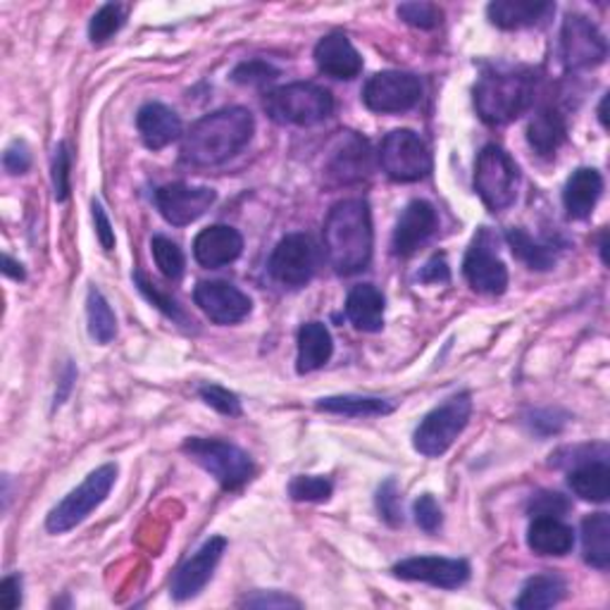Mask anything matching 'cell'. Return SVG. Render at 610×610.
Wrapping results in <instances>:
<instances>
[{"instance_id": "obj_51", "label": "cell", "mask_w": 610, "mask_h": 610, "mask_svg": "<svg viewBox=\"0 0 610 610\" xmlns=\"http://www.w3.org/2000/svg\"><path fill=\"white\" fill-rule=\"evenodd\" d=\"M449 279H451V270L443 256L431 258L420 272V281H425V285H446Z\"/></svg>"}, {"instance_id": "obj_52", "label": "cell", "mask_w": 610, "mask_h": 610, "mask_svg": "<svg viewBox=\"0 0 610 610\" xmlns=\"http://www.w3.org/2000/svg\"><path fill=\"white\" fill-rule=\"evenodd\" d=\"M74 379H77V370H74V365L69 363V365L65 367V375H63V379H61V382H63V384H61L63 389L55 394V406H61L63 400L67 398V394H69V389H72V382H74Z\"/></svg>"}, {"instance_id": "obj_13", "label": "cell", "mask_w": 610, "mask_h": 610, "mask_svg": "<svg viewBox=\"0 0 610 610\" xmlns=\"http://www.w3.org/2000/svg\"><path fill=\"white\" fill-rule=\"evenodd\" d=\"M318 248L306 234H289L270 258V275L285 289H301L315 275Z\"/></svg>"}, {"instance_id": "obj_29", "label": "cell", "mask_w": 610, "mask_h": 610, "mask_svg": "<svg viewBox=\"0 0 610 610\" xmlns=\"http://www.w3.org/2000/svg\"><path fill=\"white\" fill-rule=\"evenodd\" d=\"M315 408L320 413H332V415H344V418H379V415H389L394 410V404L386 398L377 396H327L320 398Z\"/></svg>"}, {"instance_id": "obj_15", "label": "cell", "mask_w": 610, "mask_h": 610, "mask_svg": "<svg viewBox=\"0 0 610 610\" xmlns=\"http://www.w3.org/2000/svg\"><path fill=\"white\" fill-rule=\"evenodd\" d=\"M392 572L408 582H425L439 589H458L470 579V563L463 558L415 556L396 563Z\"/></svg>"}, {"instance_id": "obj_18", "label": "cell", "mask_w": 610, "mask_h": 610, "mask_svg": "<svg viewBox=\"0 0 610 610\" xmlns=\"http://www.w3.org/2000/svg\"><path fill=\"white\" fill-rule=\"evenodd\" d=\"M437 225H439V217H437L435 205L427 201H410L406 205V211L400 213V217L396 222V229H394L392 248L396 256H400V258L413 256V253L437 232Z\"/></svg>"}, {"instance_id": "obj_17", "label": "cell", "mask_w": 610, "mask_h": 610, "mask_svg": "<svg viewBox=\"0 0 610 610\" xmlns=\"http://www.w3.org/2000/svg\"><path fill=\"white\" fill-rule=\"evenodd\" d=\"M193 301L215 324H236L250 315V299L229 281H201Z\"/></svg>"}, {"instance_id": "obj_10", "label": "cell", "mask_w": 610, "mask_h": 610, "mask_svg": "<svg viewBox=\"0 0 610 610\" xmlns=\"http://www.w3.org/2000/svg\"><path fill=\"white\" fill-rule=\"evenodd\" d=\"M496 244V236L482 227L474 234L463 260V275L468 285L474 291L489 296H501L509 289V267L501 260Z\"/></svg>"}, {"instance_id": "obj_53", "label": "cell", "mask_w": 610, "mask_h": 610, "mask_svg": "<svg viewBox=\"0 0 610 610\" xmlns=\"http://www.w3.org/2000/svg\"><path fill=\"white\" fill-rule=\"evenodd\" d=\"M3 275H6V277H12V279H18V281H22V279L26 277L22 263L12 260L10 256H3Z\"/></svg>"}, {"instance_id": "obj_43", "label": "cell", "mask_w": 610, "mask_h": 610, "mask_svg": "<svg viewBox=\"0 0 610 610\" xmlns=\"http://www.w3.org/2000/svg\"><path fill=\"white\" fill-rule=\"evenodd\" d=\"M527 511L532 517H563L570 511V501L558 491H539L529 499Z\"/></svg>"}, {"instance_id": "obj_47", "label": "cell", "mask_w": 610, "mask_h": 610, "mask_svg": "<svg viewBox=\"0 0 610 610\" xmlns=\"http://www.w3.org/2000/svg\"><path fill=\"white\" fill-rule=\"evenodd\" d=\"M3 168L10 174H24L29 168H32V151L24 141H12L6 153H3Z\"/></svg>"}, {"instance_id": "obj_12", "label": "cell", "mask_w": 610, "mask_h": 610, "mask_svg": "<svg viewBox=\"0 0 610 610\" xmlns=\"http://www.w3.org/2000/svg\"><path fill=\"white\" fill-rule=\"evenodd\" d=\"M422 98V82L410 72H379L363 88V100L372 113H406Z\"/></svg>"}, {"instance_id": "obj_26", "label": "cell", "mask_w": 610, "mask_h": 610, "mask_svg": "<svg viewBox=\"0 0 610 610\" xmlns=\"http://www.w3.org/2000/svg\"><path fill=\"white\" fill-rule=\"evenodd\" d=\"M384 293L375 285L353 287L346 299V318L361 332H379L384 327Z\"/></svg>"}, {"instance_id": "obj_38", "label": "cell", "mask_w": 610, "mask_h": 610, "mask_svg": "<svg viewBox=\"0 0 610 610\" xmlns=\"http://www.w3.org/2000/svg\"><path fill=\"white\" fill-rule=\"evenodd\" d=\"M334 484L327 478H318V474H299L289 482V496L293 501H327L332 496Z\"/></svg>"}, {"instance_id": "obj_54", "label": "cell", "mask_w": 610, "mask_h": 610, "mask_svg": "<svg viewBox=\"0 0 610 610\" xmlns=\"http://www.w3.org/2000/svg\"><path fill=\"white\" fill-rule=\"evenodd\" d=\"M606 103H608V96L601 100V106H599V120H601L603 127H608V122H606Z\"/></svg>"}, {"instance_id": "obj_40", "label": "cell", "mask_w": 610, "mask_h": 610, "mask_svg": "<svg viewBox=\"0 0 610 610\" xmlns=\"http://www.w3.org/2000/svg\"><path fill=\"white\" fill-rule=\"evenodd\" d=\"M201 398L205 400V406L215 408L222 415H229V418H239L242 415V400L234 392L225 389V386L220 384H205L199 389Z\"/></svg>"}, {"instance_id": "obj_20", "label": "cell", "mask_w": 610, "mask_h": 610, "mask_svg": "<svg viewBox=\"0 0 610 610\" xmlns=\"http://www.w3.org/2000/svg\"><path fill=\"white\" fill-rule=\"evenodd\" d=\"M244 239L242 234L229 225H213L205 227L196 242H193V258L199 265L207 267V270H217L225 267L242 256Z\"/></svg>"}, {"instance_id": "obj_27", "label": "cell", "mask_w": 610, "mask_h": 610, "mask_svg": "<svg viewBox=\"0 0 610 610\" xmlns=\"http://www.w3.org/2000/svg\"><path fill=\"white\" fill-rule=\"evenodd\" d=\"M334 353V341L330 330L322 322H306L299 332V358H296V370L299 375H310L330 363Z\"/></svg>"}, {"instance_id": "obj_1", "label": "cell", "mask_w": 610, "mask_h": 610, "mask_svg": "<svg viewBox=\"0 0 610 610\" xmlns=\"http://www.w3.org/2000/svg\"><path fill=\"white\" fill-rule=\"evenodd\" d=\"M256 131V117L246 108H222L201 117L189 129L182 146V160L193 168H215L242 153Z\"/></svg>"}, {"instance_id": "obj_37", "label": "cell", "mask_w": 610, "mask_h": 610, "mask_svg": "<svg viewBox=\"0 0 610 610\" xmlns=\"http://www.w3.org/2000/svg\"><path fill=\"white\" fill-rule=\"evenodd\" d=\"M122 26H125V8L108 3L94 14L92 24H88V39H92V43H96V46H100V43L110 41L117 32H120Z\"/></svg>"}, {"instance_id": "obj_19", "label": "cell", "mask_w": 610, "mask_h": 610, "mask_svg": "<svg viewBox=\"0 0 610 610\" xmlns=\"http://www.w3.org/2000/svg\"><path fill=\"white\" fill-rule=\"evenodd\" d=\"M318 69L327 77L351 82L363 72V57L346 34H327L315 46Z\"/></svg>"}, {"instance_id": "obj_5", "label": "cell", "mask_w": 610, "mask_h": 610, "mask_svg": "<svg viewBox=\"0 0 610 610\" xmlns=\"http://www.w3.org/2000/svg\"><path fill=\"white\" fill-rule=\"evenodd\" d=\"M182 451L199 463L205 472H211L213 478L222 484V489L236 491L250 482L256 465H253L250 456L222 439H205V437H191L184 441Z\"/></svg>"}, {"instance_id": "obj_4", "label": "cell", "mask_w": 610, "mask_h": 610, "mask_svg": "<svg viewBox=\"0 0 610 610\" xmlns=\"http://www.w3.org/2000/svg\"><path fill=\"white\" fill-rule=\"evenodd\" d=\"M265 113L277 125L312 127L324 122L334 113V96L324 86L310 82H296L272 88L265 96Z\"/></svg>"}, {"instance_id": "obj_9", "label": "cell", "mask_w": 610, "mask_h": 610, "mask_svg": "<svg viewBox=\"0 0 610 610\" xmlns=\"http://www.w3.org/2000/svg\"><path fill=\"white\" fill-rule=\"evenodd\" d=\"M382 170L394 182H420L431 172V153L427 143L410 129H394L379 146Z\"/></svg>"}, {"instance_id": "obj_46", "label": "cell", "mask_w": 610, "mask_h": 610, "mask_svg": "<svg viewBox=\"0 0 610 610\" xmlns=\"http://www.w3.org/2000/svg\"><path fill=\"white\" fill-rule=\"evenodd\" d=\"M529 427L537 431V435L542 437H548V435H558V431L565 427V422H568V415L560 413V410H534L529 415Z\"/></svg>"}, {"instance_id": "obj_22", "label": "cell", "mask_w": 610, "mask_h": 610, "mask_svg": "<svg viewBox=\"0 0 610 610\" xmlns=\"http://www.w3.org/2000/svg\"><path fill=\"white\" fill-rule=\"evenodd\" d=\"M137 127L143 143L151 151L168 148L182 137V120L172 108L162 106V103H146L137 115Z\"/></svg>"}, {"instance_id": "obj_50", "label": "cell", "mask_w": 610, "mask_h": 610, "mask_svg": "<svg viewBox=\"0 0 610 610\" xmlns=\"http://www.w3.org/2000/svg\"><path fill=\"white\" fill-rule=\"evenodd\" d=\"M0 606L6 610H18L22 606V577L8 575L0 582Z\"/></svg>"}, {"instance_id": "obj_16", "label": "cell", "mask_w": 610, "mask_h": 610, "mask_svg": "<svg viewBox=\"0 0 610 610\" xmlns=\"http://www.w3.org/2000/svg\"><path fill=\"white\" fill-rule=\"evenodd\" d=\"M227 548L225 537L207 539L196 554L180 565V570L172 577V599L174 601H189L199 597L203 587L211 582V577L222 560V554Z\"/></svg>"}, {"instance_id": "obj_2", "label": "cell", "mask_w": 610, "mask_h": 610, "mask_svg": "<svg viewBox=\"0 0 610 610\" xmlns=\"http://www.w3.org/2000/svg\"><path fill=\"white\" fill-rule=\"evenodd\" d=\"M327 260L336 275H355L372 260V215L363 199L339 201L324 222Z\"/></svg>"}, {"instance_id": "obj_35", "label": "cell", "mask_w": 610, "mask_h": 610, "mask_svg": "<svg viewBox=\"0 0 610 610\" xmlns=\"http://www.w3.org/2000/svg\"><path fill=\"white\" fill-rule=\"evenodd\" d=\"M133 285H137L139 291L146 296V299L151 301V303L162 312V315H168L172 322L182 324V327H191V324H193L191 318L184 312V308H182L180 303H176V301L172 299V296H168L165 291H160V287H156L153 281L148 279L141 270H139V272H133Z\"/></svg>"}, {"instance_id": "obj_41", "label": "cell", "mask_w": 610, "mask_h": 610, "mask_svg": "<svg viewBox=\"0 0 610 610\" xmlns=\"http://www.w3.org/2000/svg\"><path fill=\"white\" fill-rule=\"evenodd\" d=\"M398 18L415 29H435L441 24L443 12L431 3H404L398 6Z\"/></svg>"}, {"instance_id": "obj_8", "label": "cell", "mask_w": 610, "mask_h": 610, "mask_svg": "<svg viewBox=\"0 0 610 610\" xmlns=\"http://www.w3.org/2000/svg\"><path fill=\"white\" fill-rule=\"evenodd\" d=\"M115 480H117L115 463H106L98 470H94L77 489H72L69 494L49 513L46 529L51 534H65L82 525L84 520L108 499L110 489L115 486Z\"/></svg>"}, {"instance_id": "obj_49", "label": "cell", "mask_w": 610, "mask_h": 610, "mask_svg": "<svg viewBox=\"0 0 610 610\" xmlns=\"http://www.w3.org/2000/svg\"><path fill=\"white\" fill-rule=\"evenodd\" d=\"M92 213H94V225H96V236L100 246L106 250H113L115 248V229L110 225V217L106 213V207H103L100 201H92Z\"/></svg>"}, {"instance_id": "obj_23", "label": "cell", "mask_w": 610, "mask_h": 610, "mask_svg": "<svg viewBox=\"0 0 610 610\" xmlns=\"http://www.w3.org/2000/svg\"><path fill=\"white\" fill-rule=\"evenodd\" d=\"M603 193V176L593 168H579L572 172L563 189V205L565 213L572 220H587L593 207H597Z\"/></svg>"}, {"instance_id": "obj_28", "label": "cell", "mask_w": 610, "mask_h": 610, "mask_svg": "<svg viewBox=\"0 0 610 610\" xmlns=\"http://www.w3.org/2000/svg\"><path fill=\"white\" fill-rule=\"evenodd\" d=\"M565 137H568V125L556 108H542L527 127V141L542 158H554Z\"/></svg>"}, {"instance_id": "obj_45", "label": "cell", "mask_w": 610, "mask_h": 610, "mask_svg": "<svg viewBox=\"0 0 610 610\" xmlns=\"http://www.w3.org/2000/svg\"><path fill=\"white\" fill-rule=\"evenodd\" d=\"M69 170H72V158L67 143H61L55 148L53 158V191L57 201H67L69 196Z\"/></svg>"}, {"instance_id": "obj_14", "label": "cell", "mask_w": 610, "mask_h": 610, "mask_svg": "<svg viewBox=\"0 0 610 610\" xmlns=\"http://www.w3.org/2000/svg\"><path fill=\"white\" fill-rule=\"evenodd\" d=\"M217 201V193L211 186H191L184 182L160 186L156 191V205L160 215L172 227H186L203 217Z\"/></svg>"}, {"instance_id": "obj_21", "label": "cell", "mask_w": 610, "mask_h": 610, "mask_svg": "<svg viewBox=\"0 0 610 610\" xmlns=\"http://www.w3.org/2000/svg\"><path fill=\"white\" fill-rule=\"evenodd\" d=\"M324 174L330 176L334 184H353L361 182L370 174V146L363 137L353 131H344L336 151L327 162Z\"/></svg>"}, {"instance_id": "obj_39", "label": "cell", "mask_w": 610, "mask_h": 610, "mask_svg": "<svg viewBox=\"0 0 610 610\" xmlns=\"http://www.w3.org/2000/svg\"><path fill=\"white\" fill-rule=\"evenodd\" d=\"M377 511L389 527L404 525V503H400V489L394 478L382 482L377 489Z\"/></svg>"}, {"instance_id": "obj_30", "label": "cell", "mask_w": 610, "mask_h": 610, "mask_svg": "<svg viewBox=\"0 0 610 610\" xmlns=\"http://www.w3.org/2000/svg\"><path fill=\"white\" fill-rule=\"evenodd\" d=\"M568 484L582 501L606 503L610 494V470L606 460H589L570 470Z\"/></svg>"}, {"instance_id": "obj_11", "label": "cell", "mask_w": 610, "mask_h": 610, "mask_svg": "<svg viewBox=\"0 0 610 610\" xmlns=\"http://www.w3.org/2000/svg\"><path fill=\"white\" fill-rule=\"evenodd\" d=\"M560 55L568 69L599 67L608 55V43L601 29L585 14H568L560 32Z\"/></svg>"}, {"instance_id": "obj_32", "label": "cell", "mask_w": 610, "mask_h": 610, "mask_svg": "<svg viewBox=\"0 0 610 610\" xmlns=\"http://www.w3.org/2000/svg\"><path fill=\"white\" fill-rule=\"evenodd\" d=\"M565 591H568V587H565V582L558 575H554V572L534 575L527 579L523 591H520L515 606L520 610L554 608L565 599Z\"/></svg>"}, {"instance_id": "obj_7", "label": "cell", "mask_w": 610, "mask_h": 610, "mask_svg": "<svg viewBox=\"0 0 610 610\" xmlns=\"http://www.w3.org/2000/svg\"><path fill=\"white\" fill-rule=\"evenodd\" d=\"M472 415L470 394H456L446 404L425 415L413 435L415 451L427 458H439L463 435Z\"/></svg>"}, {"instance_id": "obj_48", "label": "cell", "mask_w": 610, "mask_h": 610, "mask_svg": "<svg viewBox=\"0 0 610 610\" xmlns=\"http://www.w3.org/2000/svg\"><path fill=\"white\" fill-rule=\"evenodd\" d=\"M246 608H301V601H296L281 591H256L242 601Z\"/></svg>"}, {"instance_id": "obj_25", "label": "cell", "mask_w": 610, "mask_h": 610, "mask_svg": "<svg viewBox=\"0 0 610 610\" xmlns=\"http://www.w3.org/2000/svg\"><path fill=\"white\" fill-rule=\"evenodd\" d=\"M527 544L537 556H568L575 546V532L560 517H534Z\"/></svg>"}, {"instance_id": "obj_34", "label": "cell", "mask_w": 610, "mask_h": 610, "mask_svg": "<svg viewBox=\"0 0 610 610\" xmlns=\"http://www.w3.org/2000/svg\"><path fill=\"white\" fill-rule=\"evenodd\" d=\"M86 318H88V334L98 344H110L117 334V318L108 303L106 296H103L96 287L88 289L86 296Z\"/></svg>"}, {"instance_id": "obj_3", "label": "cell", "mask_w": 610, "mask_h": 610, "mask_svg": "<svg viewBox=\"0 0 610 610\" xmlns=\"http://www.w3.org/2000/svg\"><path fill=\"white\" fill-rule=\"evenodd\" d=\"M537 77L527 67L486 69L474 84V108L489 127H503L529 110Z\"/></svg>"}, {"instance_id": "obj_44", "label": "cell", "mask_w": 610, "mask_h": 610, "mask_svg": "<svg viewBox=\"0 0 610 610\" xmlns=\"http://www.w3.org/2000/svg\"><path fill=\"white\" fill-rule=\"evenodd\" d=\"M413 515H415V523H418V527L427 534H435L443 523L441 505L431 494H422L418 501L413 503Z\"/></svg>"}, {"instance_id": "obj_6", "label": "cell", "mask_w": 610, "mask_h": 610, "mask_svg": "<svg viewBox=\"0 0 610 610\" xmlns=\"http://www.w3.org/2000/svg\"><path fill=\"white\" fill-rule=\"evenodd\" d=\"M520 168L496 143H486L474 162V191L491 213H501L517 199Z\"/></svg>"}, {"instance_id": "obj_36", "label": "cell", "mask_w": 610, "mask_h": 610, "mask_svg": "<svg viewBox=\"0 0 610 610\" xmlns=\"http://www.w3.org/2000/svg\"><path fill=\"white\" fill-rule=\"evenodd\" d=\"M151 250H153L158 270L165 275L170 281H180L182 275H184V267H186L182 248L176 246L172 239H168V236L158 234V236H153Z\"/></svg>"}, {"instance_id": "obj_24", "label": "cell", "mask_w": 610, "mask_h": 610, "mask_svg": "<svg viewBox=\"0 0 610 610\" xmlns=\"http://www.w3.org/2000/svg\"><path fill=\"white\" fill-rule=\"evenodd\" d=\"M554 10V3H542V0H496V3H489L486 14L491 24L513 32V29H527L544 22Z\"/></svg>"}, {"instance_id": "obj_31", "label": "cell", "mask_w": 610, "mask_h": 610, "mask_svg": "<svg viewBox=\"0 0 610 610\" xmlns=\"http://www.w3.org/2000/svg\"><path fill=\"white\" fill-rule=\"evenodd\" d=\"M582 554L585 560L597 570L610 565V515L593 513L582 520Z\"/></svg>"}, {"instance_id": "obj_42", "label": "cell", "mask_w": 610, "mask_h": 610, "mask_svg": "<svg viewBox=\"0 0 610 610\" xmlns=\"http://www.w3.org/2000/svg\"><path fill=\"white\" fill-rule=\"evenodd\" d=\"M279 77V69L265 61H246L232 72V82L242 86H265Z\"/></svg>"}, {"instance_id": "obj_33", "label": "cell", "mask_w": 610, "mask_h": 610, "mask_svg": "<svg viewBox=\"0 0 610 610\" xmlns=\"http://www.w3.org/2000/svg\"><path fill=\"white\" fill-rule=\"evenodd\" d=\"M505 242H509L513 256L517 260H523L529 270H539V272H546L550 270V267L556 265V250L554 246L548 244H539L534 242L532 236L525 232V229H509V234H505Z\"/></svg>"}]
</instances>
